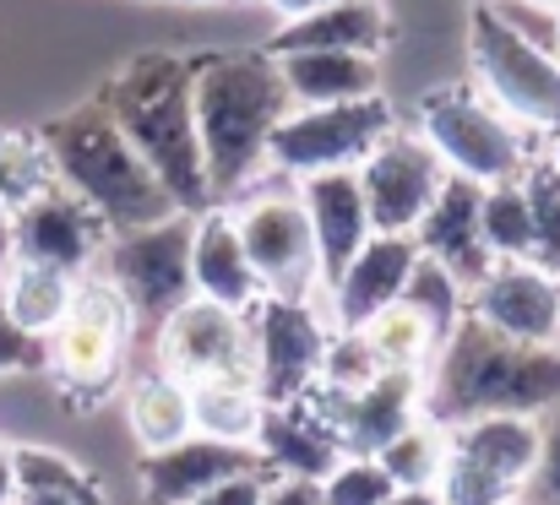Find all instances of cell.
<instances>
[{"instance_id":"obj_1","label":"cell","mask_w":560,"mask_h":505,"mask_svg":"<svg viewBox=\"0 0 560 505\" xmlns=\"http://www.w3.org/2000/svg\"><path fill=\"white\" fill-rule=\"evenodd\" d=\"M196 137L218 207L245 196L267 174V142L294 109L272 55H196L190 71Z\"/></svg>"},{"instance_id":"obj_2","label":"cell","mask_w":560,"mask_h":505,"mask_svg":"<svg viewBox=\"0 0 560 505\" xmlns=\"http://www.w3.org/2000/svg\"><path fill=\"white\" fill-rule=\"evenodd\" d=\"M560 348H528L463 316L435 359L424 364V413L435 424H463L479 413H556Z\"/></svg>"},{"instance_id":"obj_3","label":"cell","mask_w":560,"mask_h":505,"mask_svg":"<svg viewBox=\"0 0 560 505\" xmlns=\"http://www.w3.org/2000/svg\"><path fill=\"white\" fill-rule=\"evenodd\" d=\"M190 71L196 60L186 55H137L109 93L98 98L120 131L131 137V148L148 158L159 174V185L170 190V201L180 212H207L218 207L212 179H207V158H201V137H196V109H190Z\"/></svg>"},{"instance_id":"obj_4","label":"cell","mask_w":560,"mask_h":505,"mask_svg":"<svg viewBox=\"0 0 560 505\" xmlns=\"http://www.w3.org/2000/svg\"><path fill=\"white\" fill-rule=\"evenodd\" d=\"M44 148H49L55 179L71 196H82L109 234L148 228V223H164L180 212L104 104H88V109L66 115L60 126H49Z\"/></svg>"},{"instance_id":"obj_5","label":"cell","mask_w":560,"mask_h":505,"mask_svg":"<svg viewBox=\"0 0 560 505\" xmlns=\"http://www.w3.org/2000/svg\"><path fill=\"white\" fill-rule=\"evenodd\" d=\"M413 131L430 142V153L446 164V174H463L474 185L517 179L534 158V131L501 115L474 82H446L424 93Z\"/></svg>"},{"instance_id":"obj_6","label":"cell","mask_w":560,"mask_h":505,"mask_svg":"<svg viewBox=\"0 0 560 505\" xmlns=\"http://www.w3.org/2000/svg\"><path fill=\"white\" fill-rule=\"evenodd\" d=\"M468 55H474V87L512 115L534 137H560V55L523 38L490 0L474 5L468 22Z\"/></svg>"},{"instance_id":"obj_7","label":"cell","mask_w":560,"mask_h":505,"mask_svg":"<svg viewBox=\"0 0 560 505\" xmlns=\"http://www.w3.org/2000/svg\"><path fill=\"white\" fill-rule=\"evenodd\" d=\"M240 245L250 256V272L261 283V294L272 300H316L322 305V261H316V239H311V218L300 207L294 179L283 174H261L245 196L229 201Z\"/></svg>"},{"instance_id":"obj_8","label":"cell","mask_w":560,"mask_h":505,"mask_svg":"<svg viewBox=\"0 0 560 505\" xmlns=\"http://www.w3.org/2000/svg\"><path fill=\"white\" fill-rule=\"evenodd\" d=\"M131 305L120 300V289L93 267L77 278V294H71V310L55 332L44 337V364L49 375L66 386V397H77L82 408L104 402L120 380V364H126V342H131Z\"/></svg>"},{"instance_id":"obj_9","label":"cell","mask_w":560,"mask_h":505,"mask_svg":"<svg viewBox=\"0 0 560 505\" xmlns=\"http://www.w3.org/2000/svg\"><path fill=\"white\" fill-rule=\"evenodd\" d=\"M392 104L375 93L360 104H311L289 109L267 142V168L283 179L327 174V168H360L375 153V142L392 131Z\"/></svg>"},{"instance_id":"obj_10","label":"cell","mask_w":560,"mask_h":505,"mask_svg":"<svg viewBox=\"0 0 560 505\" xmlns=\"http://www.w3.org/2000/svg\"><path fill=\"white\" fill-rule=\"evenodd\" d=\"M98 272L120 289L137 321H164L175 305L190 300V212H175L148 228L109 234Z\"/></svg>"},{"instance_id":"obj_11","label":"cell","mask_w":560,"mask_h":505,"mask_svg":"<svg viewBox=\"0 0 560 505\" xmlns=\"http://www.w3.org/2000/svg\"><path fill=\"white\" fill-rule=\"evenodd\" d=\"M250 380L261 391V402H294L300 391L316 386L322 375V353L332 321L316 300H272L261 294L250 310Z\"/></svg>"},{"instance_id":"obj_12","label":"cell","mask_w":560,"mask_h":505,"mask_svg":"<svg viewBox=\"0 0 560 505\" xmlns=\"http://www.w3.org/2000/svg\"><path fill=\"white\" fill-rule=\"evenodd\" d=\"M159 369L175 380H250V321L245 310L196 300L175 305L159 321Z\"/></svg>"},{"instance_id":"obj_13","label":"cell","mask_w":560,"mask_h":505,"mask_svg":"<svg viewBox=\"0 0 560 505\" xmlns=\"http://www.w3.org/2000/svg\"><path fill=\"white\" fill-rule=\"evenodd\" d=\"M104 245H109V228L66 185H49L27 207L5 212V250H11V261H38V267L82 278V272L98 267Z\"/></svg>"},{"instance_id":"obj_14","label":"cell","mask_w":560,"mask_h":505,"mask_svg":"<svg viewBox=\"0 0 560 505\" xmlns=\"http://www.w3.org/2000/svg\"><path fill=\"white\" fill-rule=\"evenodd\" d=\"M354 174H360V190H365L375 234H413L419 218H424V207L435 201V190L446 179V164L430 153V142L419 131L392 126Z\"/></svg>"},{"instance_id":"obj_15","label":"cell","mask_w":560,"mask_h":505,"mask_svg":"<svg viewBox=\"0 0 560 505\" xmlns=\"http://www.w3.org/2000/svg\"><path fill=\"white\" fill-rule=\"evenodd\" d=\"M468 316L512 342L560 348V278L539 261H490L468 289Z\"/></svg>"},{"instance_id":"obj_16","label":"cell","mask_w":560,"mask_h":505,"mask_svg":"<svg viewBox=\"0 0 560 505\" xmlns=\"http://www.w3.org/2000/svg\"><path fill=\"white\" fill-rule=\"evenodd\" d=\"M322 413L332 419L343 451H365L375 457L402 424H413L424 413V369H381L371 386L360 391H332V386H311Z\"/></svg>"},{"instance_id":"obj_17","label":"cell","mask_w":560,"mask_h":505,"mask_svg":"<svg viewBox=\"0 0 560 505\" xmlns=\"http://www.w3.org/2000/svg\"><path fill=\"white\" fill-rule=\"evenodd\" d=\"M419 261L413 234H371L360 245V256L332 278V289L322 294V310L338 332H360L365 321H375L386 305L402 300V283Z\"/></svg>"},{"instance_id":"obj_18","label":"cell","mask_w":560,"mask_h":505,"mask_svg":"<svg viewBox=\"0 0 560 505\" xmlns=\"http://www.w3.org/2000/svg\"><path fill=\"white\" fill-rule=\"evenodd\" d=\"M256 457L278 479H327L343 457V441L332 419L322 413L316 391H300L294 402H267L261 430H256Z\"/></svg>"},{"instance_id":"obj_19","label":"cell","mask_w":560,"mask_h":505,"mask_svg":"<svg viewBox=\"0 0 560 505\" xmlns=\"http://www.w3.org/2000/svg\"><path fill=\"white\" fill-rule=\"evenodd\" d=\"M300 207L311 218V239H316V261H322V294L332 289V278L360 256V245L371 239V207L360 190L354 168H327V174H305L294 179Z\"/></svg>"},{"instance_id":"obj_20","label":"cell","mask_w":560,"mask_h":505,"mask_svg":"<svg viewBox=\"0 0 560 505\" xmlns=\"http://www.w3.org/2000/svg\"><path fill=\"white\" fill-rule=\"evenodd\" d=\"M539 446H545V424L534 413H479V419L452 424V457L517 501L539 468Z\"/></svg>"},{"instance_id":"obj_21","label":"cell","mask_w":560,"mask_h":505,"mask_svg":"<svg viewBox=\"0 0 560 505\" xmlns=\"http://www.w3.org/2000/svg\"><path fill=\"white\" fill-rule=\"evenodd\" d=\"M413 245L424 256H435L463 289H474L495 261L490 245H485V228H479V185L463 179V174H446L435 201L424 207V218L413 228Z\"/></svg>"},{"instance_id":"obj_22","label":"cell","mask_w":560,"mask_h":505,"mask_svg":"<svg viewBox=\"0 0 560 505\" xmlns=\"http://www.w3.org/2000/svg\"><path fill=\"white\" fill-rule=\"evenodd\" d=\"M261 468L256 446H229V441H207L186 435L164 451H142V501L148 505H190L201 501L212 484H223L229 473Z\"/></svg>"},{"instance_id":"obj_23","label":"cell","mask_w":560,"mask_h":505,"mask_svg":"<svg viewBox=\"0 0 560 505\" xmlns=\"http://www.w3.org/2000/svg\"><path fill=\"white\" fill-rule=\"evenodd\" d=\"M190 294L229 310H250L261 300V283L250 272V256L240 245L229 207H207L190 218Z\"/></svg>"},{"instance_id":"obj_24","label":"cell","mask_w":560,"mask_h":505,"mask_svg":"<svg viewBox=\"0 0 560 505\" xmlns=\"http://www.w3.org/2000/svg\"><path fill=\"white\" fill-rule=\"evenodd\" d=\"M283 93L294 109L311 104H360L381 93V55H354V49H294L272 55Z\"/></svg>"},{"instance_id":"obj_25","label":"cell","mask_w":560,"mask_h":505,"mask_svg":"<svg viewBox=\"0 0 560 505\" xmlns=\"http://www.w3.org/2000/svg\"><path fill=\"white\" fill-rule=\"evenodd\" d=\"M386 5L381 0H338V5H316L305 16H289L278 27V38L267 44V55H294V49H354V55H381L386 49Z\"/></svg>"},{"instance_id":"obj_26","label":"cell","mask_w":560,"mask_h":505,"mask_svg":"<svg viewBox=\"0 0 560 505\" xmlns=\"http://www.w3.org/2000/svg\"><path fill=\"white\" fill-rule=\"evenodd\" d=\"M71 294H77V278L71 272H55V267H38V261H11L5 256V278H0V310L22 327L27 337L55 332L71 310Z\"/></svg>"},{"instance_id":"obj_27","label":"cell","mask_w":560,"mask_h":505,"mask_svg":"<svg viewBox=\"0 0 560 505\" xmlns=\"http://www.w3.org/2000/svg\"><path fill=\"white\" fill-rule=\"evenodd\" d=\"M126 424L142 451H164L175 441L196 435L190 430V386L175 380L170 369H148L126 386Z\"/></svg>"},{"instance_id":"obj_28","label":"cell","mask_w":560,"mask_h":505,"mask_svg":"<svg viewBox=\"0 0 560 505\" xmlns=\"http://www.w3.org/2000/svg\"><path fill=\"white\" fill-rule=\"evenodd\" d=\"M261 413H267V402H261L256 380H196L190 386V430L207 441L256 446Z\"/></svg>"},{"instance_id":"obj_29","label":"cell","mask_w":560,"mask_h":505,"mask_svg":"<svg viewBox=\"0 0 560 505\" xmlns=\"http://www.w3.org/2000/svg\"><path fill=\"white\" fill-rule=\"evenodd\" d=\"M375 457H381V468L392 473L397 490H435L441 473H446V457H452V430L435 424L430 413H419V419L402 424Z\"/></svg>"},{"instance_id":"obj_30","label":"cell","mask_w":560,"mask_h":505,"mask_svg":"<svg viewBox=\"0 0 560 505\" xmlns=\"http://www.w3.org/2000/svg\"><path fill=\"white\" fill-rule=\"evenodd\" d=\"M479 228L495 261H534V212L523 196V174L479 185Z\"/></svg>"},{"instance_id":"obj_31","label":"cell","mask_w":560,"mask_h":505,"mask_svg":"<svg viewBox=\"0 0 560 505\" xmlns=\"http://www.w3.org/2000/svg\"><path fill=\"white\" fill-rule=\"evenodd\" d=\"M402 305L435 332V342H446V332L468 316V289H463L435 256L419 250V261H413V272H408V283H402Z\"/></svg>"},{"instance_id":"obj_32","label":"cell","mask_w":560,"mask_h":505,"mask_svg":"<svg viewBox=\"0 0 560 505\" xmlns=\"http://www.w3.org/2000/svg\"><path fill=\"white\" fill-rule=\"evenodd\" d=\"M360 332L371 337V348H375V359L386 364V369H424L430 359H435V332L397 300V305H386L375 321H365Z\"/></svg>"},{"instance_id":"obj_33","label":"cell","mask_w":560,"mask_h":505,"mask_svg":"<svg viewBox=\"0 0 560 505\" xmlns=\"http://www.w3.org/2000/svg\"><path fill=\"white\" fill-rule=\"evenodd\" d=\"M523 196L534 212V261L560 278V168L545 153H534L523 168Z\"/></svg>"},{"instance_id":"obj_34","label":"cell","mask_w":560,"mask_h":505,"mask_svg":"<svg viewBox=\"0 0 560 505\" xmlns=\"http://www.w3.org/2000/svg\"><path fill=\"white\" fill-rule=\"evenodd\" d=\"M49 185H60V179H55V164H49V148L44 142H33V137H0V212L27 207Z\"/></svg>"},{"instance_id":"obj_35","label":"cell","mask_w":560,"mask_h":505,"mask_svg":"<svg viewBox=\"0 0 560 505\" xmlns=\"http://www.w3.org/2000/svg\"><path fill=\"white\" fill-rule=\"evenodd\" d=\"M11 473L16 490H49V495H77V501H104V490L60 451L49 446H11Z\"/></svg>"},{"instance_id":"obj_36","label":"cell","mask_w":560,"mask_h":505,"mask_svg":"<svg viewBox=\"0 0 560 505\" xmlns=\"http://www.w3.org/2000/svg\"><path fill=\"white\" fill-rule=\"evenodd\" d=\"M392 473L381 468V457H365V451H343L338 468L322 479V505H381L392 495Z\"/></svg>"},{"instance_id":"obj_37","label":"cell","mask_w":560,"mask_h":505,"mask_svg":"<svg viewBox=\"0 0 560 505\" xmlns=\"http://www.w3.org/2000/svg\"><path fill=\"white\" fill-rule=\"evenodd\" d=\"M386 364L375 359L371 337L365 332H338L327 337V353H322V386H332V391H360V386H371L375 375H381Z\"/></svg>"},{"instance_id":"obj_38","label":"cell","mask_w":560,"mask_h":505,"mask_svg":"<svg viewBox=\"0 0 560 505\" xmlns=\"http://www.w3.org/2000/svg\"><path fill=\"white\" fill-rule=\"evenodd\" d=\"M523 505H560V408L545 424V446H539V468L523 484Z\"/></svg>"},{"instance_id":"obj_39","label":"cell","mask_w":560,"mask_h":505,"mask_svg":"<svg viewBox=\"0 0 560 505\" xmlns=\"http://www.w3.org/2000/svg\"><path fill=\"white\" fill-rule=\"evenodd\" d=\"M267 468H245V473H229L223 484H212L201 501L190 505H261V495H267Z\"/></svg>"},{"instance_id":"obj_40","label":"cell","mask_w":560,"mask_h":505,"mask_svg":"<svg viewBox=\"0 0 560 505\" xmlns=\"http://www.w3.org/2000/svg\"><path fill=\"white\" fill-rule=\"evenodd\" d=\"M27 364H44V342L27 337L5 310H0V375L11 369H27Z\"/></svg>"},{"instance_id":"obj_41","label":"cell","mask_w":560,"mask_h":505,"mask_svg":"<svg viewBox=\"0 0 560 505\" xmlns=\"http://www.w3.org/2000/svg\"><path fill=\"white\" fill-rule=\"evenodd\" d=\"M261 505H322V484L316 479H267V495Z\"/></svg>"},{"instance_id":"obj_42","label":"cell","mask_w":560,"mask_h":505,"mask_svg":"<svg viewBox=\"0 0 560 505\" xmlns=\"http://www.w3.org/2000/svg\"><path fill=\"white\" fill-rule=\"evenodd\" d=\"M11 505H104V501H77V495H49V490H16Z\"/></svg>"},{"instance_id":"obj_43","label":"cell","mask_w":560,"mask_h":505,"mask_svg":"<svg viewBox=\"0 0 560 505\" xmlns=\"http://www.w3.org/2000/svg\"><path fill=\"white\" fill-rule=\"evenodd\" d=\"M381 505H446V501H441V490H392Z\"/></svg>"},{"instance_id":"obj_44","label":"cell","mask_w":560,"mask_h":505,"mask_svg":"<svg viewBox=\"0 0 560 505\" xmlns=\"http://www.w3.org/2000/svg\"><path fill=\"white\" fill-rule=\"evenodd\" d=\"M267 5L289 22V16H305V11H316V5H338V0H267Z\"/></svg>"},{"instance_id":"obj_45","label":"cell","mask_w":560,"mask_h":505,"mask_svg":"<svg viewBox=\"0 0 560 505\" xmlns=\"http://www.w3.org/2000/svg\"><path fill=\"white\" fill-rule=\"evenodd\" d=\"M16 495V473H11V446L0 441V505H11Z\"/></svg>"},{"instance_id":"obj_46","label":"cell","mask_w":560,"mask_h":505,"mask_svg":"<svg viewBox=\"0 0 560 505\" xmlns=\"http://www.w3.org/2000/svg\"><path fill=\"white\" fill-rule=\"evenodd\" d=\"M545 158H550V164L560 168V137H550V148H545Z\"/></svg>"},{"instance_id":"obj_47","label":"cell","mask_w":560,"mask_h":505,"mask_svg":"<svg viewBox=\"0 0 560 505\" xmlns=\"http://www.w3.org/2000/svg\"><path fill=\"white\" fill-rule=\"evenodd\" d=\"M0 250H5V212H0Z\"/></svg>"},{"instance_id":"obj_48","label":"cell","mask_w":560,"mask_h":505,"mask_svg":"<svg viewBox=\"0 0 560 505\" xmlns=\"http://www.w3.org/2000/svg\"><path fill=\"white\" fill-rule=\"evenodd\" d=\"M180 5H218V0H180Z\"/></svg>"},{"instance_id":"obj_49","label":"cell","mask_w":560,"mask_h":505,"mask_svg":"<svg viewBox=\"0 0 560 505\" xmlns=\"http://www.w3.org/2000/svg\"><path fill=\"white\" fill-rule=\"evenodd\" d=\"M556 55H560V16H556Z\"/></svg>"},{"instance_id":"obj_50","label":"cell","mask_w":560,"mask_h":505,"mask_svg":"<svg viewBox=\"0 0 560 505\" xmlns=\"http://www.w3.org/2000/svg\"><path fill=\"white\" fill-rule=\"evenodd\" d=\"M539 5H556V11H560V0H539Z\"/></svg>"},{"instance_id":"obj_51","label":"cell","mask_w":560,"mask_h":505,"mask_svg":"<svg viewBox=\"0 0 560 505\" xmlns=\"http://www.w3.org/2000/svg\"><path fill=\"white\" fill-rule=\"evenodd\" d=\"M506 505H523V501H506Z\"/></svg>"},{"instance_id":"obj_52","label":"cell","mask_w":560,"mask_h":505,"mask_svg":"<svg viewBox=\"0 0 560 505\" xmlns=\"http://www.w3.org/2000/svg\"><path fill=\"white\" fill-rule=\"evenodd\" d=\"M474 5H485V0H474Z\"/></svg>"}]
</instances>
